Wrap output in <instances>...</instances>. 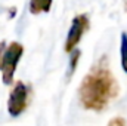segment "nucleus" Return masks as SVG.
<instances>
[{"label": "nucleus", "mask_w": 127, "mask_h": 126, "mask_svg": "<svg viewBox=\"0 0 127 126\" xmlns=\"http://www.w3.org/2000/svg\"><path fill=\"white\" fill-rule=\"evenodd\" d=\"M106 126H127V122H126V119H123V117H114V119H111L108 122Z\"/></svg>", "instance_id": "8"}, {"label": "nucleus", "mask_w": 127, "mask_h": 126, "mask_svg": "<svg viewBox=\"0 0 127 126\" xmlns=\"http://www.w3.org/2000/svg\"><path fill=\"white\" fill-rule=\"evenodd\" d=\"M86 30H89V16L86 13H80V15L74 16L71 21V27H69V31L66 36L65 45H64V51L66 54H69L71 51H74L78 46Z\"/></svg>", "instance_id": "4"}, {"label": "nucleus", "mask_w": 127, "mask_h": 126, "mask_svg": "<svg viewBox=\"0 0 127 126\" xmlns=\"http://www.w3.org/2000/svg\"><path fill=\"white\" fill-rule=\"evenodd\" d=\"M124 7H126V10H127V0H124Z\"/></svg>", "instance_id": "10"}, {"label": "nucleus", "mask_w": 127, "mask_h": 126, "mask_svg": "<svg viewBox=\"0 0 127 126\" xmlns=\"http://www.w3.org/2000/svg\"><path fill=\"white\" fill-rule=\"evenodd\" d=\"M69 54H71V61H69V76H71V74L74 73V70H75L77 64H78V58H80L81 52L75 48V49H74V51H71Z\"/></svg>", "instance_id": "7"}, {"label": "nucleus", "mask_w": 127, "mask_h": 126, "mask_svg": "<svg viewBox=\"0 0 127 126\" xmlns=\"http://www.w3.org/2000/svg\"><path fill=\"white\" fill-rule=\"evenodd\" d=\"M28 86L18 80L15 83V86L12 88L10 94H9V99H7V111L12 117H18L21 116L28 105Z\"/></svg>", "instance_id": "3"}, {"label": "nucleus", "mask_w": 127, "mask_h": 126, "mask_svg": "<svg viewBox=\"0 0 127 126\" xmlns=\"http://www.w3.org/2000/svg\"><path fill=\"white\" fill-rule=\"evenodd\" d=\"M22 54H24V46L18 42H12L9 46L4 48V52L1 57V64H0L1 80L4 85H10L13 82V74H15V70L19 64Z\"/></svg>", "instance_id": "2"}, {"label": "nucleus", "mask_w": 127, "mask_h": 126, "mask_svg": "<svg viewBox=\"0 0 127 126\" xmlns=\"http://www.w3.org/2000/svg\"><path fill=\"white\" fill-rule=\"evenodd\" d=\"M4 48H6V43H4V42H0V64H1V57H3Z\"/></svg>", "instance_id": "9"}, {"label": "nucleus", "mask_w": 127, "mask_h": 126, "mask_svg": "<svg viewBox=\"0 0 127 126\" xmlns=\"http://www.w3.org/2000/svg\"><path fill=\"white\" fill-rule=\"evenodd\" d=\"M120 63L123 71L127 74V33H121L120 39Z\"/></svg>", "instance_id": "6"}, {"label": "nucleus", "mask_w": 127, "mask_h": 126, "mask_svg": "<svg viewBox=\"0 0 127 126\" xmlns=\"http://www.w3.org/2000/svg\"><path fill=\"white\" fill-rule=\"evenodd\" d=\"M117 95L118 82L108 65L106 57H102L95 63L80 83V102L86 110L102 111Z\"/></svg>", "instance_id": "1"}, {"label": "nucleus", "mask_w": 127, "mask_h": 126, "mask_svg": "<svg viewBox=\"0 0 127 126\" xmlns=\"http://www.w3.org/2000/svg\"><path fill=\"white\" fill-rule=\"evenodd\" d=\"M53 0H30V12L32 15H38L43 12H49Z\"/></svg>", "instance_id": "5"}]
</instances>
